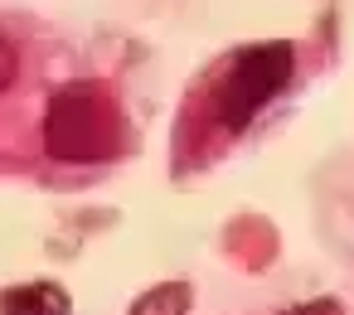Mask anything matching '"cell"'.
Listing matches in <instances>:
<instances>
[{"mask_svg": "<svg viewBox=\"0 0 354 315\" xmlns=\"http://www.w3.org/2000/svg\"><path fill=\"white\" fill-rule=\"evenodd\" d=\"M189 305H194L189 281H160L131 300V315H189Z\"/></svg>", "mask_w": 354, "mask_h": 315, "instance_id": "4", "label": "cell"}, {"mask_svg": "<svg viewBox=\"0 0 354 315\" xmlns=\"http://www.w3.org/2000/svg\"><path fill=\"white\" fill-rule=\"evenodd\" d=\"M131 146L122 102L97 78L64 83L44 107V151L59 165H107Z\"/></svg>", "mask_w": 354, "mask_h": 315, "instance_id": "1", "label": "cell"}, {"mask_svg": "<svg viewBox=\"0 0 354 315\" xmlns=\"http://www.w3.org/2000/svg\"><path fill=\"white\" fill-rule=\"evenodd\" d=\"M20 78V49L0 35V93H10V83Z\"/></svg>", "mask_w": 354, "mask_h": 315, "instance_id": "5", "label": "cell"}, {"mask_svg": "<svg viewBox=\"0 0 354 315\" xmlns=\"http://www.w3.org/2000/svg\"><path fill=\"white\" fill-rule=\"evenodd\" d=\"M277 315H344V305L335 296H315V300H301V305H286Z\"/></svg>", "mask_w": 354, "mask_h": 315, "instance_id": "6", "label": "cell"}, {"mask_svg": "<svg viewBox=\"0 0 354 315\" xmlns=\"http://www.w3.org/2000/svg\"><path fill=\"white\" fill-rule=\"evenodd\" d=\"M73 300L59 281H20L0 291V315H68Z\"/></svg>", "mask_w": 354, "mask_h": 315, "instance_id": "3", "label": "cell"}, {"mask_svg": "<svg viewBox=\"0 0 354 315\" xmlns=\"http://www.w3.org/2000/svg\"><path fill=\"white\" fill-rule=\"evenodd\" d=\"M296 78V49L286 39H267V44H243L238 54H228V64L218 68L214 88H209V112L218 131H243L252 126V117L262 107H272Z\"/></svg>", "mask_w": 354, "mask_h": 315, "instance_id": "2", "label": "cell"}]
</instances>
